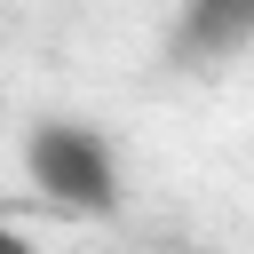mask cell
<instances>
[{
	"label": "cell",
	"instance_id": "cell-1",
	"mask_svg": "<svg viewBox=\"0 0 254 254\" xmlns=\"http://www.w3.org/2000/svg\"><path fill=\"white\" fill-rule=\"evenodd\" d=\"M24 167H32V183H40L56 206H71V214H111V198H119V167H111V143H103L95 127H71V119L32 127Z\"/></svg>",
	"mask_w": 254,
	"mask_h": 254
},
{
	"label": "cell",
	"instance_id": "cell-2",
	"mask_svg": "<svg viewBox=\"0 0 254 254\" xmlns=\"http://www.w3.org/2000/svg\"><path fill=\"white\" fill-rule=\"evenodd\" d=\"M183 40L190 48H246L254 40V0H190V16H183Z\"/></svg>",
	"mask_w": 254,
	"mask_h": 254
},
{
	"label": "cell",
	"instance_id": "cell-3",
	"mask_svg": "<svg viewBox=\"0 0 254 254\" xmlns=\"http://www.w3.org/2000/svg\"><path fill=\"white\" fill-rule=\"evenodd\" d=\"M0 254H40V246H32V238H24L16 222H0Z\"/></svg>",
	"mask_w": 254,
	"mask_h": 254
}]
</instances>
